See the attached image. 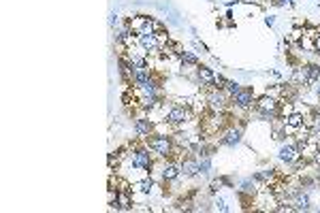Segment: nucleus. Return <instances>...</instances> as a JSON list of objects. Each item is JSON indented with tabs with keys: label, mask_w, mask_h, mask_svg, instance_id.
<instances>
[{
	"label": "nucleus",
	"mask_w": 320,
	"mask_h": 213,
	"mask_svg": "<svg viewBox=\"0 0 320 213\" xmlns=\"http://www.w3.org/2000/svg\"><path fill=\"white\" fill-rule=\"evenodd\" d=\"M277 109H280V105H277V100L269 96V94L256 103V111H258V115L263 117V120H273V117L277 115Z\"/></svg>",
	"instance_id": "f03ea898"
},
{
	"label": "nucleus",
	"mask_w": 320,
	"mask_h": 213,
	"mask_svg": "<svg viewBox=\"0 0 320 213\" xmlns=\"http://www.w3.org/2000/svg\"><path fill=\"white\" fill-rule=\"evenodd\" d=\"M314 128H316V132H320V113H316V117H314Z\"/></svg>",
	"instance_id": "5701e85b"
},
{
	"label": "nucleus",
	"mask_w": 320,
	"mask_h": 213,
	"mask_svg": "<svg viewBox=\"0 0 320 213\" xmlns=\"http://www.w3.org/2000/svg\"><path fill=\"white\" fill-rule=\"evenodd\" d=\"M314 164H318V167H320V149L314 151Z\"/></svg>",
	"instance_id": "b1692460"
},
{
	"label": "nucleus",
	"mask_w": 320,
	"mask_h": 213,
	"mask_svg": "<svg viewBox=\"0 0 320 213\" xmlns=\"http://www.w3.org/2000/svg\"><path fill=\"white\" fill-rule=\"evenodd\" d=\"M218 209H220V211H226V209H229V207H226V205L222 203V200H218Z\"/></svg>",
	"instance_id": "a878e982"
},
{
	"label": "nucleus",
	"mask_w": 320,
	"mask_h": 213,
	"mask_svg": "<svg viewBox=\"0 0 320 213\" xmlns=\"http://www.w3.org/2000/svg\"><path fill=\"white\" fill-rule=\"evenodd\" d=\"M297 158H299V149H297V145H284L280 149V160H282V162L290 164V162H295Z\"/></svg>",
	"instance_id": "1a4fd4ad"
},
{
	"label": "nucleus",
	"mask_w": 320,
	"mask_h": 213,
	"mask_svg": "<svg viewBox=\"0 0 320 213\" xmlns=\"http://www.w3.org/2000/svg\"><path fill=\"white\" fill-rule=\"evenodd\" d=\"M196 73H199V79H201L205 85H213V84H216V75H213L212 68L199 66V68H196Z\"/></svg>",
	"instance_id": "9b49d317"
},
{
	"label": "nucleus",
	"mask_w": 320,
	"mask_h": 213,
	"mask_svg": "<svg viewBox=\"0 0 320 213\" xmlns=\"http://www.w3.org/2000/svg\"><path fill=\"white\" fill-rule=\"evenodd\" d=\"M316 49L320 51V34H318V37H316Z\"/></svg>",
	"instance_id": "bb28decb"
},
{
	"label": "nucleus",
	"mask_w": 320,
	"mask_h": 213,
	"mask_svg": "<svg viewBox=\"0 0 320 213\" xmlns=\"http://www.w3.org/2000/svg\"><path fill=\"white\" fill-rule=\"evenodd\" d=\"M241 128H229L222 132V137H220V143L226 145V147H235L241 143Z\"/></svg>",
	"instance_id": "20e7f679"
},
{
	"label": "nucleus",
	"mask_w": 320,
	"mask_h": 213,
	"mask_svg": "<svg viewBox=\"0 0 320 213\" xmlns=\"http://www.w3.org/2000/svg\"><path fill=\"white\" fill-rule=\"evenodd\" d=\"M241 192H246V194H254V183H252V181H243Z\"/></svg>",
	"instance_id": "4be33fe9"
},
{
	"label": "nucleus",
	"mask_w": 320,
	"mask_h": 213,
	"mask_svg": "<svg viewBox=\"0 0 320 213\" xmlns=\"http://www.w3.org/2000/svg\"><path fill=\"white\" fill-rule=\"evenodd\" d=\"M141 45L145 51H156L160 47L158 39H156V34H141Z\"/></svg>",
	"instance_id": "f8f14e48"
},
{
	"label": "nucleus",
	"mask_w": 320,
	"mask_h": 213,
	"mask_svg": "<svg viewBox=\"0 0 320 213\" xmlns=\"http://www.w3.org/2000/svg\"><path fill=\"white\" fill-rule=\"evenodd\" d=\"M152 122L149 120H137L135 122V132L139 137H149V132H152Z\"/></svg>",
	"instance_id": "ddd939ff"
},
{
	"label": "nucleus",
	"mask_w": 320,
	"mask_h": 213,
	"mask_svg": "<svg viewBox=\"0 0 320 213\" xmlns=\"http://www.w3.org/2000/svg\"><path fill=\"white\" fill-rule=\"evenodd\" d=\"M179 173H182V169L175 167V164H167L165 169H162V177H165L167 181H171V179H177Z\"/></svg>",
	"instance_id": "4468645a"
},
{
	"label": "nucleus",
	"mask_w": 320,
	"mask_h": 213,
	"mask_svg": "<svg viewBox=\"0 0 320 213\" xmlns=\"http://www.w3.org/2000/svg\"><path fill=\"white\" fill-rule=\"evenodd\" d=\"M288 126H290V128H301V126H303V115L293 113V115L288 117Z\"/></svg>",
	"instance_id": "6ab92c4d"
},
{
	"label": "nucleus",
	"mask_w": 320,
	"mask_h": 213,
	"mask_svg": "<svg viewBox=\"0 0 320 213\" xmlns=\"http://www.w3.org/2000/svg\"><path fill=\"white\" fill-rule=\"evenodd\" d=\"M318 179H320V170H318Z\"/></svg>",
	"instance_id": "c85d7f7f"
},
{
	"label": "nucleus",
	"mask_w": 320,
	"mask_h": 213,
	"mask_svg": "<svg viewBox=\"0 0 320 213\" xmlns=\"http://www.w3.org/2000/svg\"><path fill=\"white\" fill-rule=\"evenodd\" d=\"M231 100H233V105H235L237 109H248V106H252L254 94H252V90H248V87H241V90L237 92Z\"/></svg>",
	"instance_id": "7ed1b4c3"
},
{
	"label": "nucleus",
	"mask_w": 320,
	"mask_h": 213,
	"mask_svg": "<svg viewBox=\"0 0 320 213\" xmlns=\"http://www.w3.org/2000/svg\"><path fill=\"white\" fill-rule=\"evenodd\" d=\"M137 188H139V192H143V194H148L149 190H152V181H141V183H137Z\"/></svg>",
	"instance_id": "412c9836"
},
{
	"label": "nucleus",
	"mask_w": 320,
	"mask_h": 213,
	"mask_svg": "<svg viewBox=\"0 0 320 213\" xmlns=\"http://www.w3.org/2000/svg\"><path fill=\"white\" fill-rule=\"evenodd\" d=\"M307 84H314V81L320 79V66L318 64H307Z\"/></svg>",
	"instance_id": "2eb2a0df"
},
{
	"label": "nucleus",
	"mask_w": 320,
	"mask_h": 213,
	"mask_svg": "<svg viewBox=\"0 0 320 213\" xmlns=\"http://www.w3.org/2000/svg\"><path fill=\"white\" fill-rule=\"evenodd\" d=\"M167 120L171 122V124H184L186 120H188V109H186V106H182V105L173 106V109L169 111Z\"/></svg>",
	"instance_id": "423d86ee"
},
{
	"label": "nucleus",
	"mask_w": 320,
	"mask_h": 213,
	"mask_svg": "<svg viewBox=\"0 0 320 213\" xmlns=\"http://www.w3.org/2000/svg\"><path fill=\"white\" fill-rule=\"evenodd\" d=\"M179 58H182V62H184V64H192V66H199V58H196L194 53H190V51H182V53H179Z\"/></svg>",
	"instance_id": "a211bd4d"
},
{
	"label": "nucleus",
	"mask_w": 320,
	"mask_h": 213,
	"mask_svg": "<svg viewBox=\"0 0 320 213\" xmlns=\"http://www.w3.org/2000/svg\"><path fill=\"white\" fill-rule=\"evenodd\" d=\"M148 145L149 149L154 153H158V156L167 158L173 153V141L167 137V134H156V137H148Z\"/></svg>",
	"instance_id": "f257e3e1"
},
{
	"label": "nucleus",
	"mask_w": 320,
	"mask_h": 213,
	"mask_svg": "<svg viewBox=\"0 0 320 213\" xmlns=\"http://www.w3.org/2000/svg\"><path fill=\"white\" fill-rule=\"evenodd\" d=\"M224 90H226V92H229V96L233 98V96H235V94H237V92H239V90H241V87H239V84H235V81H226V87H224Z\"/></svg>",
	"instance_id": "aec40b11"
},
{
	"label": "nucleus",
	"mask_w": 320,
	"mask_h": 213,
	"mask_svg": "<svg viewBox=\"0 0 320 213\" xmlns=\"http://www.w3.org/2000/svg\"><path fill=\"white\" fill-rule=\"evenodd\" d=\"M179 169H182V173H184L186 177H194V175H199V173H201L199 162H196L194 158H184V160H182V164H179Z\"/></svg>",
	"instance_id": "0eeeda50"
},
{
	"label": "nucleus",
	"mask_w": 320,
	"mask_h": 213,
	"mask_svg": "<svg viewBox=\"0 0 320 213\" xmlns=\"http://www.w3.org/2000/svg\"><path fill=\"white\" fill-rule=\"evenodd\" d=\"M209 103H212V106H216V109H222V105H224V94L218 92V90H213L212 94H209Z\"/></svg>",
	"instance_id": "f3484780"
},
{
	"label": "nucleus",
	"mask_w": 320,
	"mask_h": 213,
	"mask_svg": "<svg viewBox=\"0 0 320 213\" xmlns=\"http://www.w3.org/2000/svg\"><path fill=\"white\" fill-rule=\"evenodd\" d=\"M111 207H115V209H128V207H130V198H128V194L126 192H120L118 194V200L111 203Z\"/></svg>",
	"instance_id": "dca6fc26"
},
{
	"label": "nucleus",
	"mask_w": 320,
	"mask_h": 213,
	"mask_svg": "<svg viewBox=\"0 0 320 213\" xmlns=\"http://www.w3.org/2000/svg\"><path fill=\"white\" fill-rule=\"evenodd\" d=\"M290 205L295 211H307L310 209V196L303 192H295V196L290 198Z\"/></svg>",
	"instance_id": "6e6552de"
},
{
	"label": "nucleus",
	"mask_w": 320,
	"mask_h": 213,
	"mask_svg": "<svg viewBox=\"0 0 320 213\" xmlns=\"http://www.w3.org/2000/svg\"><path fill=\"white\" fill-rule=\"evenodd\" d=\"M293 0H273V4H277V7H282V4H290Z\"/></svg>",
	"instance_id": "393cba45"
},
{
	"label": "nucleus",
	"mask_w": 320,
	"mask_h": 213,
	"mask_svg": "<svg viewBox=\"0 0 320 213\" xmlns=\"http://www.w3.org/2000/svg\"><path fill=\"white\" fill-rule=\"evenodd\" d=\"M318 96H320V85H318Z\"/></svg>",
	"instance_id": "cd10ccee"
},
{
	"label": "nucleus",
	"mask_w": 320,
	"mask_h": 213,
	"mask_svg": "<svg viewBox=\"0 0 320 213\" xmlns=\"http://www.w3.org/2000/svg\"><path fill=\"white\" fill-rule=\"evenodd\" d=\"M132 167L141 169V170H149L152 169V160H149V153L145 149H137L132 153Z\"/></svg>",
	"instance_id": "39448f33"
},
{
	"label": "nucleus",
	"mask_w": 320,
	"mask_h": 213,
	"mask_svg": "<svg viewBox=\"0 0 320 213\" xmlns=\"http://www.w3.org/2000/svg\"><path fill=\"white\" fill-rule=\"evenodd\" d=\"M148 81H152V77H149L148 68H135V73H132V84L139 85V87H143Z\"/></svg>",
	"instance_id": "9d476101"
}]
</instances>
